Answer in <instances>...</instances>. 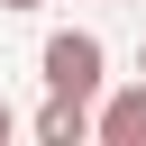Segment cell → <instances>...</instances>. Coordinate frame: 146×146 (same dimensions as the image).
Segmentation results:
<instances>
[{"label":"cell","mask_w":146,"mask_h":146,"mask_svg":"<svg viewBox=\"0 0 146 146\" xmlns=\"http://www.w3.org/2000/svg\"><path fill=\"white\" fill-rule=\"evenodd\" d=\"M9 128H18V119H9V100H0V137H9Z\"/></svg>","instance_id":"277c9868"},{"label":"cell","mask_w":146,"mask_h":146,"mask_svg":"<svg viewBox=\"0 0 146 146\" xmlns=\"http://www.w3.org/2000/svg\"><path fill=\"white\" fill-rule=\"evenodd\" d=\"M82 137H91V100H64V91H55V100L36 110V146H82Z\"/></svg>","instance_id":"3957f363"},{"label":"cell","mask_w":146,"mask_h":146,"mask_svg":"<svg viewBox=\"0 0 146 146\" xmlns=\"http://www.w3.org/2000/svg\"><path fill=\"white\" fill-rule=\"evenodd\" d=\"M36 64H46V91H64V100H100V64H110V55H100L91 27H55Z\"/></svg>","instance_id":"6da1fadb"},{"label":"cell","mask_w":146,"mask_h":146,"mask_svg":"<svg viewBox=\"0 0 146 146\" xmlns=\"http://www.w3.org/2000/svg\"><path fill=\"white\" fill-rule=\"evenodd\" d=\"M0 9H46V0H0Z\"/></svg>","instance_id":"5b68a950"},{"label":"cell","mask_w":146,"mask_h":146,"mask_svg":"<svg viewBox=\"0 0 146 146\" xmlns=\"http://www.w3.org/2000/svg\"><path fill=\"white\" fill-rule=\"evenodd\" d=\"M91 137H100V146H146V82L110 91V100L91 110Z\"/></svg>","instance_id":"7a4b0ae2"},{"label":"cell","mask_w":146,"mask_h":146,"mask_svg":"<svg viewBox=\"0 0 146 146\" xmlns=\"http://www.w3.org/2000/svg\"><path fill=\"white\" fill-rule=\"evenodd\" d=\"M137 73H146V55H137Z\"/></svg>","instance_id":"8992f818"}]
</instances>
